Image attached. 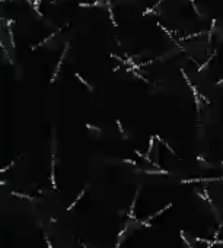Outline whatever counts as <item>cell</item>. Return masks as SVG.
I'll return each instance as SVG.
<instances>
[{
  "instance_id": "cell-1",
  "label": "cell",
  "mask_w": 223,
  "mask_h": 248,
  "mask_svg": "<svg viewBox=\"0 0 223 248\" xmlns=\"http://www.w3.org/2000/svg\"><path fill=\"white\" fill-rule=\"evenodd\" d=\"M69 42L66 44V47H64V51H63V54H61V57H60V60H59V63H57V66H55V70H54V75H53V77H51V82H54L55 80V77L59 76V72H60V67H61V64H63V60H64V57H66V53H67V50H69Z\"/></svg>"
},
{
  "instance_id": "cell-2",
  "label": "cell",
  "mask_w": 223,
  "mask_h": 248,
  "mask_svg": "<svg viewBox=\"0 0 223 248\" xmlns=\"http://www.w3.org/2000/svg\"><path fill=\"white\" fill-rule=\"evenodd\" d=\"M54 166H55V158L53 153V159H51V184H53V188L57 190V184H55V172H54Z\"/></svg>"
},
{
  "instance_id": "cell-3",
  "label": "cell",
  "mask_w": 223,
  "mask_h": 248,
  "mask_svg": "<svg viewBox=\"0 0 223 248\" xmlns=\"http://www.w3.org/2000/svg\"><path fill=\"white\" fill-rule=\"evenodd\" d=\"M139 191H140V187L137 188V191H136V196H134V200H133V203H131V209H130V213H128V218H130V219H134V206H136V200H137Z\"/></svg>"
},
{
  "instance_id": "cell-4",
  "label": "cell",
  "mask_w": 223,
  "mask_h": 248,
  "mask_svg": "<svg viewBox=\"0 0 223 248\" xmlns=\"http://www.w3.org/2000/svg\"><path fill=\"white\" fill-rule=\"evenodd\" d=\"M85 191H86V188H83L82 191H80V194L77 196V199H76V200L73 201V203H71L70 206H67V210H71V209H73V207L76 206V203H77V201H79V200H80V199H82V197H83V194H85Z\"/></svg>"
},
{
  "instance_id": "cell-5",
  "label": "cell",
  "mask_w": 223,
  "mask_h": 248,
  "mask_svg": "<svg viewBox=\"0 0 223 248\" xmlns=\"http://www.w3.org/2000/svg\"><path fill=\"white\" fill-rule=\"evenodd\" d=\"M106 2H108V0H106ZM108 13H109V18H111L112 25H114V26H118L117 21H115V18H114V12H112V7H111V5H109V2H108Z\"/></svg>"
},
{
  "instance_id": "cell-6",
  "label": "cell",
  "mask_w": 223,
  "mask_h": 248,
  "mask_svg": "<svg viewBox=\"0 0 223 248\" xmlns=\"http://www.w3.org/2000/svg\"><path fill=\"white\" fill-rule=\"evenodd\" d=\"M75 76H76L77 79L80 80V83H83V85H85V86H86V88H88V89H90V91H94V88H92V85L86 82V80H85V79H83V77L80 76V75H79V73H75Z\"/></svg>"
},
{
  "instance_id": "cell-7",
  "label": "cell",
  "mask_w": 223,
  "mask_h": 248,
  "mask_svg": "<svg viewBox=\"0 0 223 248\" xmlns=\"http://www.w3.org/2000/svg\"><path fill=\"white\" fill-rule=\"evenodd\" d=\"M12 196H16V197H22V199H26V200H34V197H31L28 194H22V193H16V191H12L10 193Z\"/></svg>"
},
{
  "instance_id": "cell-8",
  "label": "cell",
  "mask_w": 223,
  "mask_h": 248,
  "mask_svg": "<svg viewBox=\"0 0 223 248\" xmlns=\"http://www.w3.org/2000/svg\"><path fill=\"white\" fill-rule=\"evenodd\" d=\"M146 174H163V175H168L169 172L168 171H165V169H159V171H149V169H146Z\"/></svg>"
},
{
  "instance_id": "cell-9",
  "label": "cell",
  "mask_w": 223,
  "mask_h": 248,
  "mask_svg": "<svg viewBox=\"0 0 223 248\" xmlns=\"http://www.w3.org/2000/svg\"><path fill=\"white\" fill-rule=\"evenodd\" d=\"M160 2H163V0H159V2H158V3H156V5H155V6H153V7H150V9H147V10H144V13H143V15H149V13H152L153 10H155V9H156V7H158L159 5H160Z\"/></svg>"
},
{
  "instance_id": "cell-10",
  "label": "cell",
  "mask_w": 223,
  "mask_h": 248,
  "mask_svg": "<svg viewBox=\"0 0 223 248\" xmlns=\"http://www.w3.org/2000/svg\"><path fill=\"white\" fill-rule=\"evenodd\" d=\"M155 139H156V137L152 136V137H150V140H149V149H147V153H149V155H150V152H152V149H153V140H155Z\"/></svg>"
},
{
  "instance_id": "cell-11",
  "label": "cell",
  "mask_w": 223,
  "mask_h": 248,
  "mask_svg": "<svg viewBox=\"0 0 223 248\" xmlns=\"http://www.w3.org/2000/svg\"><path fill=\"white\" fill-rule=\"evenodd\" d=\"M134 76H136V77H139V79H140V80H143L144 83H149V80H147L146 77H143V76H141V75L139 73V72H134Z\"/></svg>"
},
{
  "instance_id": "cell-12",
  "label": "cell",
  "mask_w": 223,
  "mask_h": 248,
  "mask_svg": "<svg viewBox=\"0 0 223 248\" xmlns=\"http://www.w3.org/2000/svg\"><path fill=\"white\" fill-rule=\"evenodd\" d=\"M181 238H182V241L185 242V245H187L188 248H193V247H191V244H190V242L187 241V238H185V234H184V232H182V231H181Z\"/></svg>"
},
{
  "instance_id": "cell-13",
  "label": "cell",
  "mask_w": 223,
  "mask_h": 248,
  "mask_svg": "<svg viewBox=\"0 0 223 248\" xmlns=\"http://www.w3.org/2000/svg\"><path fill=\"white\" fill-rule=\"evenodd\" d=\"M115 123H117V126H118V130H120V133H121V134H124V129H123V126H121V121H120V120H115Z\"/></svg>"
},
{
  "instance_id": "cell-14",
  "label": "cell",
  "mask_w": 223,
  "mask_h": 248,
  "mask_svg": "<svg viewBox=\"0 0 223 248\" xmlns=\"http://www.w3.org/2000/svg\"><path fill=\"white\" fill-rule=\"evenodd\" d=\"M86 129H89V130H95V131H101L99 127H95V126H90V124H86Z\"/></svg>"
},
{
  "instance_id": "cell-15",
  "label": "cell",
  "mask_w": 223,
  "mask_h": 248,
  "mask_svg": "<svg viewBox=\"0 0 223 248\" xmlns=\"http://www.w3.org/2000/svg\"><path fill=\"white\" fill-rule=\"evenodd\" d=\"M123 162H127V164H131V165H137V162H134L131 159H123Z\"/></svg>"
},
{
  "instance_id": "cell-16",
  "label": "cell",
  "mask_w": 223,
  "mask_h": 248,
  "mask_svg": "<svg viewBox=\"0 0 223 248\" xmlns=\"http://www.w3.org/2000/svg\"><path fill=\"white\" fill-rule=\"evenodd\" d=\"M45 241H47V247L48 248H53V245H51V242H50V239H48L47 236H45Z\"/></svg>"
},
{
  "instance_id": "cell-17",
  "label": "cell",
  "mask_w": 223,
  "mask_h": 248,
  "mask_svg": "<svg viewBox=\"0 0 223 248\" xmlns=\"http://www.w3.org/2000/svg\"><path fill=\"white\" fill-rule=\"evenodd\" d=\"M79 244H80V245H82V247H83V248H88V245H85V244H83V242H82V241H79Z\"/></svg>"
},
{
  "instance_id": "cell-18",
  "label": "cell",
  "mask_w": 223,
  "mask_h": 248,
  "mask_svg": "<svg viewBox=\"0 0 223 248\" xmlns=\"http://www.w3.org/2000/svg\"><path fill=\"white\" fill-rule=\"evenodd\" d=\"M120 244H121V241H118V242H117V245H115V248H120Z\"/></svg>"
}]
</instances>
